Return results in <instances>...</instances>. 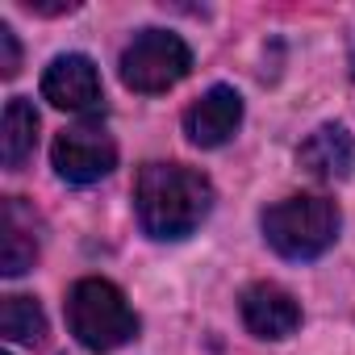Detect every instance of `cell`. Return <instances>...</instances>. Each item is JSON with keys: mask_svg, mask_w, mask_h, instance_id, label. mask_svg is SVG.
I'll use <instances>...</instances> for the list:
<instances>
[{"mask_svg": "<svg viewBox=\"0 0 355 355\" xmlns=\"http://www.w3.org/2000/svg\"><path fill=\"white\" fill-rule=\"evenodd\" d=\"M134 209L150 239H189L214 209V184L189 163H146L134 180Z\"/></svg>", "mask_w": 355, "mask_h": 355, "instance_id": "6da1fadb", "label": "cell"}, {"mask_svg": "<svg viewBox=\"0 0 355 355\" xmlns=\"http://www.w3.org/2000/svg\"><path fill=\"white\" fill-rule=\"evenodd\" d=\"M338 205L330 197H313V193H301V197H284L276 201L272 209H263V239L276 255L293 259V263H305V259H318L334 247L338 239Z\"/></svg>", "mask_w": 355, "mask_h": 355, "instance_id": "7a4b0ae2", "label": "cell"}, {"mask_svg": "<svg viewBox=\"0 0 355 355\" xmlns=\"http://www.w3.org/2000/svg\"><path fill=\"white\" fill-rule=\"evenodd\" d=\"M67 326H71L76 343L96 351V355L117 351L138 334V318L125 305L121 288L109 284V280H96V276L71 284V293H67Z\"/></svg>", "mask_w": 355, "mask_h": 355, "instance_id": "3957f363", "label": "cell"}, {"mask_svg": "<svg viewBox=\"0 0 355 355\" xmlns=\"http://www.w3.org/2000/svg\"><path fill=\"white\" fill-rule=\"evenodd\" d=\"M193 71V51L167 30H142L121 51V84L134 92H167Z\"/></svg>", "mask_w": 355, "mask_h": 355, "instance_id": "277c9868", "label": "cell"}, {"mask_svg": "<svg viewBox=\"0 0 355 355\" xmlns=\"http://www.w3.org/2000/svg\"><path fill=\"white\" fill-rule=\"evenodd\" d=\"M51 159L67 184H96L117 167V142L101 125H71L55 138Z\"/></svg>", "mask_w": 355, "mask_h": 355, "instance_id": "5b68a950", "label": "cell"}, {"mask_svg": "<svg viewBox=\"0 0 355 355\" xmlns=\"http://www.w3.org/2000/svg\"><path fill=\"white\" fill-rule=\"evenodd\" d=\"M42 96L55 105V109H67V113H92L101 109V76H96V63L88 55H59L46 76H42Z\"/></svg>", "mask_w": 355, "mask_h": 355, "instance_id": "8992f818", "label": "cell"}, {"mask_svg": "<svg viewBox=\"0 0 355 355\" xmlns=\"http://www.w3.org/2000/svg\"><path fill=\"white\" fill-rule=\"evenodd\" d=\"M239 309H243V322H247V330H251L255 338H272V343H276V338L297 334V326H301V305H297V297H293L288 288L272 284V280H259V284L243 288Z\"/></svg>", "mask_w": 355, "mask_h": 355, "instance_id": "52a82bcc", "label": "cell"}, {"mask_svg": "<svg viewBox=\"0 0 355 355\" xmlns=\"http://www.w3.org/2000/svg\"><path fill=\"white\" fill-rule=\"evenodd\" d=\"M239 125H243V96H239L234 88H226V84L209 88V92H205L201 101H193L189 113H184V134H189V142H197V146H205V150L230 142Z\"/></svg>", "mask_w": 355, "mask_h": 355, "instance_id": "ba28073f", "label": "cell"}, {"mask_svg": "<svg viewBox=\"0 0 355 355\" xmlns=\"http://www.w3.org/2000/svg\"><path fill=\"white\" fill-rule=\"evenodd\" d=\"M297 163L313 175V180H347L351 167H355V142L343 125H318L301 150H297Z\"/></svg>", "mask_w": 355, "mask_h": 355, "instance_id": "9c48e42d", "label": "cell"}, {"mask_svg": "<svg viewBox=\"0 0 355 355\" xmlns=\"http://www.w3.org/2000/svg\"><path fill=\"white\" fill-rule=\"evenodd\" d=\"M38 259V234H34V214L21 205V197L5 201L0 218V272L5 276H26Z\"/></svg>", "mask_w": 355, "mask_h": 355, "instance_id": "30bf717a", "label": "cell"}, {"mask_svg": "<svg viewBox=\"0 0 355 355\" xmlns=\"http://www.w3.org/2000/svg\"><path fill=\"white\" fill-rule=\"evenodd\" d=\"M38 146V113L26 96H13L5 105V125H0V159L9 171H21L34 159Z\"/></svg>", "mask_w": 355, "mask_h": 355, "instance_id": "8fae6325", "label": "cell"}, {"mask_svg": "<svg viewBox=\"0 0 355 355\" xmlns=\"http://www.w3.org/2000/svg\"><path fill=\"white\" fill-rule=\"evenodd\" d=\"M0 330H5L9 343H38L46 334V313L34 297H5V305H0Z\"/></svg>", "mask_w": 355, "mask_h": 355, "instance_id": "7c38bea8", "label": "cell"}, {"mask_svg": "<svg viewBox=\"0 0 355 355\" xmlns=\"http://www.w3.org/2000/svg\"><path fill=\"white\" fill-rule=\"evenodd\" d=\"M21 71V46H17V34L13 26H0V76L13 80Z\"/></svg>", "mask_w": 355, "mask_h": 355, "instance_id": "4fadbf2b", "label": "cell"}, {"mask_svg": "<svg viewBox=\"0 0 355 355\" xmlns=\"http://www.w3.org/2000/svg\"><path fill=\"white\" fill-rule=\"evenodd\" d=\"M26 9L42 13V17H59V13H71L76 5H71V0H63V5H51V0H26Z\"/></svg>", "mask_w": 355, "mask_h": 355, "instance_id": "5bb4252c", "label": "cell"}]
</instances>
